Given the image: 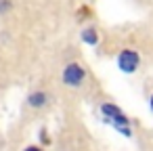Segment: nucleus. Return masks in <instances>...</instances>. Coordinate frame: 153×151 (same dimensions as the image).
Segmentation results:
<instances>
[{"label":"nucleus","instance_id":"obj_1","mask_svg":"<svg viewBox=\"0 0 153 151\" xmlns=\"http://www.w3.org/2000/svg\"><path fill=\"white\" fill-rule=\"evenodd\" d=\"M101 111H103V115L115 126V130H120L124 136H130V128H128L130 120L124 115V111H122L117 105H113V103H103V105H101Z\"/></svg>","mask_w":153,"mask_h":151},{"label":"nucleus","instance_id":"obj_2","mask_svg":"<svg viewBox=\"0 0 153 151\" xmlns=\"http://www.w3.org/2000/svg\"><path fill=\"white\" fill-rule=\"evenodd\" d=\"M140 65V57L136 51L132 48H122L120 55H117V67L124 71V74H134Z\"/></svg>","mask_w":153,"mask_h":151},{"label":"nucleus","instance_id":"obj_3","mask_svg":"<svg viewBox=\"0 0 153 151\" xmlns=\"http://www.w3.org/2000/svg\"><path fill=\"white\" fill-rule=\"evenodd\" d=\"M86 78V71L80 63H67L65 69H63V84L71 86V88H78Z\"/></svg>","mask_w":153,"mask_h":151},{"label":"nucleus","instance_id":"obj_4","mask_svg":"<svg viewBox=\"0 0 153 151\" xmlns=\"http://www.w3.org/2000/svg\"><path fill=\"white\" fill-rule=\"evenodd\" d=\"M46 101H48V97H46V92H42V90H36V92H32V94L27 97V103H30V107H34V109L44 107Z\"/></svg>","mask_w":153,"mask_h":151},{"label":"nucleus","instance_id":"obj_5","mask_svg":"<svg viewBox=\"0 0 153 151\" xmlns=\"http://www.w3.org/2000/svg\"><path fill=\"white\" fill-rule=\"evenodd\" d=\"M82 40H84L86 44L94 46V44H99V34H97L92 28H88V30H84V32H82Z\"/></svg>","mask_w":153,"mask_h":151},{"label":"nucleus","instance_id":"obj_6","mask_svg":"<svg viewBox=\"0 0 153 151\" xmlns=\"http://www.w3.org/2000/svg\"><path fill=\"white\" fill-rule=\"evenodd\" d=\"M23 151H42V147H38V145H30V147H25Z\"/></svg>","mask_w":153,"mask_h":151},{"label":"nucleus","instance_id":"obj_7","mask_svg":"<svg viewBox=\"0 0 153 151\" xmlns=\"http://www.w3.org/2000/svg\"><path fill=\"white\" fill-rule=\"evenodd\" d=\"M149 107H151V111H153V94H151V99H149Z\"/></svg>","mask_w":153,"mask_h":151}]
</instances>
